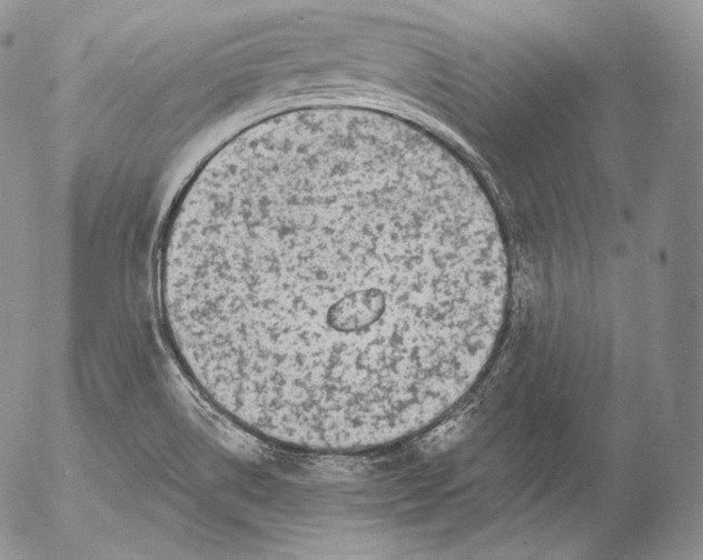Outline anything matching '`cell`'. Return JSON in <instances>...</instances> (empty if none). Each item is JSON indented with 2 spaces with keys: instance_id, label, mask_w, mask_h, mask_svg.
Instances as JSON below:
<instances>
[{
  "instance_id": "obj_1",
  "label": "cell",
  "mask_w": 703,
  "mask_h": 560,
  "mask_svg": "<svg viewBox=\"0 0 703 560\" xmlns=\"http://www.w3.org/2000/svg\"><path fill=\"white\" fill-rule=\"evenodd\" d=\"M158 297L200 393L251 433L328 453L437 421L501 336L511 271L476 177L418 129L320 118L207 169Z\"/></svg>"
}]
</instances>
